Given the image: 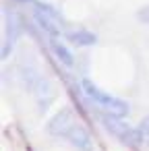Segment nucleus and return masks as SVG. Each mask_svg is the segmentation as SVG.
Returning <instances> with one entry per match:
<instances>
[{
    "instance_id": "obj_1",
    "label": "nucleus",
    "mask_w": 149,
    "mask_h": 151,
    "mask_svg": "<svg viewBox=\"0 0 149 151\" xmlns=\"http://www.w3.org/2000/svg\"><path fill=\"white\" fill-rule=\"evenodd\" d=\"M83 91H85V95H87L97 108L106 110L108 114H114V116H120V118L128 114V104H126L124 99L114 97V95L101 91V89H99L97 85H93L89 79H83Z\"/></svg>"
},
{
    "instance_id": "obj_2",
    "label": "nucleus",
    "mask_w": 149,
    "mask_h": 151,
    "mask_svg": "<svg viewBox=\"0 0 149 151\" xmlns=\"http://www.w3.org/2000/svg\"><path fill=\"white\" fill-rule=\"evenodd\" d=\"M101 122H104L106 130H110L120 143H124V145H128V147H139V145L143 143V130L124 124V122L120 120V116L106 114V116H101Z\"/></svg>"
},
{
    "instance_id": "obj_3",
    "label": "nucleus",
    "mask_w": 149,
    "mask_h": 151,
    "mask_svg": "<svg viewBox=\"0 0 149 151\" xmlns=\"http://www.w3.org/2000/svg\"><path fill=\"white\" fill-rule=\"evenodd\" d=\"M75 124H77V122H75V118H73V112H71V110H60V112L50 120L48 130H50L52 134H56V137H66L68 130H71Z\"/></svg>"
},
{
    "instance_id": "obj_4",
    "label": "nucleus",
    "mask_w": 149,
    "mask_h": 151,
    "mask_svg": "<svg viewBox=\"0 0 149 151\" xmlns=\"http://www.w3.org/2000/svg\"><path fill=\"white\" fill-rule=\"evenodd\" d=\"M66 139H71V143H73L75 147H79L81 151H91V139H89V132H87L79 122L68 130Z\"/></svg>"
},
{
    "instance_id": "obj_5",
    "label": "nucleus",
    "mask_w": 149,
    "mask_h": 151,
    "mask_svg": "<svg viewBox=\"0 0 149 151\" xmlns=\"http://www.w3.org/2000/svg\"><path fill=\"white\" fill-rule=\"evenodd\" d=\"M56 17H52L50 13H46V11H42V9H37L35 11V21L40 23V27L46 31V33H50L52 37H56L58 33H60V27L56 25V21H54Z\"/></svg>"
},
{
    "instance_id": "obj_6",
    "label": "nucleus",
    "mask_w": 149,
    "mask_h": 151,
    "mask_svg": "<svg viewBox=\"0 0 149 151\" xmlns=\"http://www.w3.org/2000/svg\"><path fill=\"white\" fill-rule=\"evenodd\" d=\"M50 48H52L54 56H56L64 66H73V64H75V60H73V52H71L62 42H58L56 37H52V40H50Z\"/></svg>"
},
{
    "instance_id": "obj_7",
    "label": "nucleus",
    "mask_w": 149,
    "mask_h": 151,
    "mask_svg": "<svg viewBox=\"0 0 149 151\" xmlns=\"http://www.w3.org/2000/svg\"><path fill=\"white\" fill-rule=\"evenodd\" d=\"M66 37H68L75 46H91V44H95V35L89 33V31H83V29L71 31V33H66Z\"/></svg>"
},
{
    "instance_id": "obj_8",
    "label": "nucleus",
    "mask_w": 149,
    "mask_h": 151,
    "mask_svg": "<svg viewBox=\"0 0 149 151\" xmlns=\"http://www.w3.org/2000/svg\"><path fill=\"white\" fill-rule=\"evenodd\" d=\"M141 130H143V134H149V116H145L143 120H141V126H139Z\"/></svg>"
}]
</instances>
